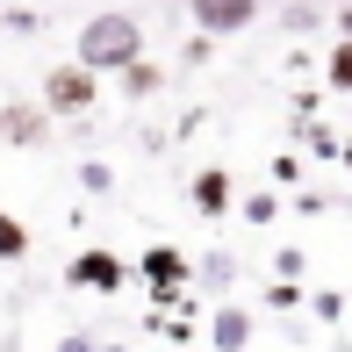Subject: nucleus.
Returning <instances> with one entry per match:
<instances>
[{
    "mask_svg": "<svg viewBox=\"0 0 352 352\" xmlns=\"http://www.w3.org/2000/svg\"><path fill=\"white\" fill-rule=\"evenodd\" d=\"M338 36H352V0H345V8H338Z\"/></svg>",
    "mask_w": 352,
    "mask_h": 352,
    "instance_id": "16",
    "label": "nucleus"
},
{
    "mask_svg": "<svg viewBox=\"0 0 352 352\" xmlns=\"http://www.w3.org/2000/svg\"><path fill=\"white\" fill-rule=\"evenodd\" d=\"M0 259H29V230H22V216H8V209H0Z\"/></svg>",
    "mask_w": 352,
    "mask_h": 352,
    "instance_id": "9",
    "label": "nucleus"
},
{
    "mask_svg": "<svg viewBox=\"0 0 352 352\" xmlns=\"http://www.w3.org/2000/svg\"><path fill=\"white\" fill-rule=\"evenodd\" d=\"M122 79H130V94H151V87H158V65H151V58H137Z\"/></svg>",
    "mask_w": 352,
    "mask_h": 352,
    "instance_id": "11",
    "label": "nucleus"
},
{
    "mask_svg": "<svg viewBox=\"0 0 352 352\" xmlns=\"http://www.w3.org/2000/svg\"><path fill=\"white\" fill-rule=\"evenodd\" d=\"M280 22H287V29H316V22H324V8H309V0H295V8H287Z\"/></svg>",
    "mask_w": 352,
    "mask_h": 352,
    "instance_id": "12",
    "label": "nucleus"
},
{
    "mask_svg": "<svg viewBox=\"0 0 352 352\" xmlns=\"http://www.w3.org/2000/svg\"><path fill=\"white\" fill-rule=\"evenodd\" d=\"M345 166H352V137H345Z\"/></svg>",
    "mask_w": 352,
    "mask_h": 352,
    "instance_id": "18",
    "label": "nucleus"
},
{
    "mask_svg": "<svg viewBox=\"0 0 352 352\" xmlns=\"http://www.w3.org/2000/svg\"><path fill=\"white\" fill-rule=\"evenodd\" d=\"M72 58H79L87 72H130L137 58H144V29H137V14H122V8L94 14V22L72 36Z\"/></svg>",
    "mask_w": 352,
    "mask_h": 352,
    "instance_id": "1",
    "label": "nucleus"
},
{
    "mask_svg": "<svg viewBox=\"0 0 352 352\" xmlns=\"http://www.w3.org/2000/svg\"><path fill=\"white\" fill-rule=\"evenodd\" d=\"M187 195H195V209H201V216H223V209H230V166H201Z\"/></svg>",
    "mask_w": 352,
    "mask_h": 352,
    "instance_id": "7",
    "label": "nucleus"
},
{
    "mask_svg": "<svg viewBox=\"0 0 352 352\" xmlns=\"http://www.w3.org/2000/svg\"><path fill=\"white\" fill-rule=\"evenodd\" d=\"M94 101H101V72H87L79 58L43 72V108H51V116H87Z\"/></svg>",
    "mask_w": 352,
    "mask_h": 352,
    "instance_id": "2",
    "label": "nucleus"
},
{
    "mask_svg": "<svg viewBox=\"0 0 352 352\" xmlns=\"http://www.w3.org/2000/svg\"><path fill=\"white\" fill-rule=\"evenodd\" d=\"M43 116L51 108H0V137L8 144H43Z\"/></svg>",
    "mask_w": 352,
    "mask_h": 352,
    "instance_id": "8",
    "label": "nucleus"
},
{
    "mask_svg": "<svg viewBox=\"0 0 352 352\" xmlns=\"http://www.w3.org/2000/svg\"><path fill=\"white\" fill-rule=\"evenodd\" d=\"M266 302H280V309H287V302H302V280H274V287H266Z\"/></svg>",
    "mask_w": 352,
    "mask_h": 352,
    "instance_id": "15",
    "label": "nucleus"
},
{
    "mask_svg": "<svg viewBox=\"0 0 352 352\" xmlns=\"http://www.w3.org/2000/svg\"><path fill=\"white\" fill-rule=\"evenodd\" d=\"M274 209H280L274 195H252V201H245V216H252V223H274Z\"/></svg>",
    "mask_w": 352,
    "mask_h": 352,
    "instance_id": "14",
    "label": "nucleus"
},
{
    "mask_svg": "<svg viewBox=\"0 0 352 352\" xmlns=\"http://www.w3.org/2000/svg\"><path fill=\"white\" fill-rule=\"evenodd\" d=\"M130 274H137V266L122 259V252H108V245H87V252L65 266V280H72V287H87V295H116Z\"/></svg>",
    "mask_w": 352,
    "mask_h": 352,
    "instance_id": "4",
    "label": "nucleus"
},
{
    "mask_svg": "<svg viewBox=\"0 0 352 352\" xmlns=\"http://www.w3.org/2000/svg\"><path fill=\"white\" fill-rule=\"evenodd\" d=\"M324 79H331V94H352V36L324 58Z\"/></svg>",
    "mask_w": 352,
    "mask_h": 352,
    "instance_id": "10",
    "label": "nucleus"
},
{
    "mask_svg": "<svg viewBox=\"0 0 352 352\" xmlns=\"http://www.w3.org/2000/svg\"><path fill=\"white\" fill-rule=\"evenodd\" d=\"M187 14H195L201 36H237L266 14V0H187Z\"/></svg>",
    "mask_w": 352,
    "mask_h": 352,
    "instance_id": "5",
    "label": "nucleus"
},
{
    "mask_svg": "<svg viewBox=\"0 0 352 352\" xmlns=\"http://www.w3.org/2000/svg\"><path fill=\"white\" fill-rule=\"evenodd\" d=\"M58 352H94V345H87V338H65V345H58Z\"/></svg>",
    "mask_w": 352,
    "mask_h": 352,
    "instance_id": "17",
    "label": "nucleus"
},
{
    "mask_svg": "<svg viewBox=\"0 0 352 352\" xmlns=\"http://www.w3.org/2000/svg\"><path fill=\"white\" fill-rule=\"evenodd\" d=\"M209 345H216V352H245V345H252V309L223 302V309L209 316Z\"/></svg>",
    "mask_w": 352,
    "mask_h": 352,
    "instance_id": "6",
    "label": "nucleus"
},
{
    "mask_svg": "<svg viewBox=\"0 0 352 352\" xmlns=\"http://www.w3.org/2000/svg\"><path fill=\"white\" fill-rule=\"evenodd\" d=\"M137 274L151 280V302H158V309H173V302H180V287L195 280V259H187V252H173V245H151V252L137 259Z\"/></svg>",
    "mask_w": 352,
    "mask_h": 352,
    "instance_id": "3",
    "label": "nucleus"
},
{
    "mask_svg": "<svg viewBox=\"0 0 352 352\" xmlns=\"http://www.w3.org/2000/svg\"><path fill=\"white\" fill-rule=\"evenodd\" d=\"M79 187H87V195H108V187H116V173H108V166H79Z\"/></svg>",
    "mask_w": 352,
    "mask_h": 352,
    "instance_id": "13",
    "label": "nucleus"
}]
</instances>
